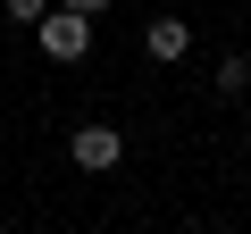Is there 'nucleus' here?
Instances as JSON below:
<instances>
[{"label": "nucleus", "instance_id": "1", "mask_svg": "<svg viewBox=\"0 0 251 234\" xmlns=\"http://www.w3.org/2000/svg\"><path fill=\"white\" fill-rule=\"evenodd\" d=\"M34 34H42V59H59V67L92 50V17H84V9H59V0L42 9V25H34Z\"/></svg>", "mask_w": 251, "mask_h": 234}, {"label": "nucleus", "instance_id": "2", "mask_svg": "<svg viewBox=\"0 0 251 234\" xmlns=\"http://www.w3.org/2000/svg\"><path fill=\"white\" fill-rule=\"evenodd\" d=\"M67 159H75L84 176H109V167L126 159V134H117V126H75V142H67Z\"/></svg>", "mask_w": 251, "mask_h": 234}, {"label": "nucleus", "instance_id": "3", "mask_svg": "<svg viewBox=\"0 0 251 234\" xmlns=\"http://www.w3.org/2000/svg\"><path fill=\"white\" fill-rule=\"evenodd\" d=\"M143 50H151L159 67H176V59L193 50V25H184V17H151V34H143Z\"/></svg>", "mask_w": 251, "mask_h": 234}, {"label": "nucleus", "instance_id": "4", "mask_svg": "<svg viewBox=\"0 0 251 234\" xmlns=\"http://www.w3.org/2000/svg\"><path fill=\"white\" fill-rule=\"evenodd\" d=\"M218 92H251V59H243V50L218 59Z\"/></svg>", "mask_w": 251, "mask_h": 234}, {"label": "nucleus", "instance_id": "5", "mask_svg": "<svg viewBox=\"0 0 251 234\" xmlns=\"http://www.w3.org/2000/svg\"><path fill=\"white\" fill-rule=\"evenodd\" d=\"M42 9L50 0H9V25H42Z\"/></svg>", "mask_w": 251, "mask_h": 234}, {"label": "nucleus", "instance_id": "6", "mask_svg": "<svg viewBox=\"0 0 251 234\" xmlns=\"http://www.w3.org/2000/svg\"><path fill=\"white\" fill-rule=\"evenodd\" d=\"M59 9H84V17H100V9H109V0H59Z\"/></svg>", "mask_w": 251, "mask_h": 234}, {"label": "nucleus", "instance_id": "7", "mask_svg": "<svg viewBox=\"0 0 251 234\" xmlns=\"http://www.w3.org/2000/svg\"><path fill=\"white\" fill-rule=\"evenodd\" d=\"M243 151H251V134H243Z\"/></svg>", "mask_w": 251, "mask_h": 234}]
</instances>
